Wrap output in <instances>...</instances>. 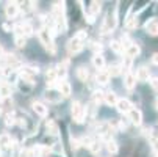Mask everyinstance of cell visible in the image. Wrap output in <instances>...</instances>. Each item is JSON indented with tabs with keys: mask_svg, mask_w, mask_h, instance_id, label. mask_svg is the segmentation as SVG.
I'll return each instance as SVG.
<instances>
[{
	"mask_svg": "<svg viewBox=\"0 0 158 157\" xmlns=\"http://www.w3.org/2000/svg\"><path fill=\"white\" fill-rule=\"evenodd\" d=\"M5 124H6V126H14V124H16V115L13 113V111L6 113V116H5Z\"/></svg>",
	"mask_w": 158,
	"mask_h": 157,
	"instance_id": "cell-30",
	"label": "cell"
},
{
	"mask_svg": "<svg viewBox=\"0 0 158 157\" xmlns=\"http://www.w3.org/2000/svg\"><path fill=\"white\" fill-rule=\"evenodd\" d=\"M124 85H125V88H127V89H133V88H135V85H136V77H135V74H133L131 71L125 74Z\"/></svg>",
	"mask_w": 158,
	"mask_h": 157,
	"instance_id": "cell-19",
	"label": "cell"
},
{
	"mask_svg": "<svg viewBox=\"0 0 158 157\" xmlns=\"http://www.w3.org/2000/svg\"><path fill=\"white\" fill-rule=\"evenodd\" d=\"M152 63H153V64H156V66H158V52H156V54H153V55H152Z\"/></svg>",
	"mask_w": 158,
	"mask_h": 157,
	"instance_id": "cell-41",
	"label": "cell"
},
{
	"mask_svg": "<svg viewBox=\"0 0 158 157\" xmlns=\"http://www.w3.org/2000/svg\"><path fill=\"white\" fill-rule=\"evenodd\" d=\"M93 101H94L97 105H99L100 102H103V93H102V91H96V93L93 94Z\"/></svg>",
	"mask_w": 158,
	"mask_h": 157,
	"instance_id": "cell-33",
	"label": "cell"
},
{
	"mask_svg": "<svg viewBox=\"0 0 158 157\" xmlns=\"http://www.w3.org/2000/svg\"><path fill=\"white\" fill-rule=\"evenodd\" d=\"M77 77H78V80H81V82H86V80H88L89 71H88L86 66H78V68H77Z\"/></svg>",
	"mask_w": 158,
	"mask_h": 157,
	"instance_id": "cell-24",
	"label": "cell"
},
{
	"mask_svg": "<svg viewBox=\"0 0 158 157\" xmlns=\"http://www.w3.org/2000/svg\"><path fill=\"white\" fill-rule=\"evenodd\" d=\"M17 86H19V89L24 94H28V93H31L33 91V86H35V83L33 82H28V80H24V79H20L19 82H17Z\"/></svg>",
	"mask_w": 158,
	"mask_h": 157,
	"instance_id": "cell-13",
	"label": "cell"
},
{
	"mask_svg": "<svg viewBox=\"0 0 158 157\" xmlns=\"http://www.w3.org/2000/svg\"><path fill=\"white\" fill-rule=\"evenodd\" d=\"M127 115H128V120H130L131 124H135V126H141V123H143V113H141V110H138V108H131Z\"/></svg>",
	"mask_w": 158,
	"mask_h": 157,
	"instance_id": "cell-9",
	"label": "cell"
},
{
	"mask_svg": "<svg viewBox=\"0 0 158 157\" xmlns=\"http://www.w3.org/2000/svg\"><path fill=\"white\" fill-rule=\"evenodd\" d=\"M58 91H60V94H61L63 98H69L71 93H72V86H71V83L67 82V80H61Z\"/></svg>",
	"mask_w": 158,
	"mask_h": 157,
	"instance_id": "cell-12",
	"label": "cell"
},
{
	"mask_svg": "<svg viewBox=\"0 0 158 157\" xmlns=\"http://www.w3.org/2000/svg\"><path fill=\"white\" fill-rule=\"evenodd\" d=\"M136 80H139V82H149V79H150V74H149V69L146 68V66H141V68L138 69V72H136Z\"/></svg>",
	"mask_w": 158,
	"mask_h": 157,
	"instance_id": "cell-20",
	"label": "cell"
},
{
	"mask_svg": "<svg viewBox=\"0 0 158 157\" xmlns=\"http://www.w3.org/2000/svg\"><path fill=\"white\" fill-rule=\"evenodd\" d=\"M146 33L150 36H158V20L152 19L146 24Z\"/></svg>",
	"mask_w": 158,
	"mask_h": 157,
	"instance_id": "cell-14",
	"label": "cell"
},
{
	"mask_svg": "<svg viewBox=\"0 0 158 157\" xmlns=\"http://www.w3.org/2000/svg\"><path fill=\"white\" fill-rule=\"evenodd\" d=\"M93 142H94V140H93L91 137H83V138H81V142H80V145H83V146H88V148H89Z\"/></svg>",
	"mask_w": 158,
	"mask_h": 157,
	"instance_id": "cell-36",
	"label": "cell"
},
{
	"mask_svg": "<svg viewBox=\"0 0 158 157\" xmlns=\"http://www.w3.org/2000/svg\"><path fill=\"white\" fill-rule=\"evenodd\" d=\"M149 82H150V85H152V88H155V89H158V77H150V79H149Z\"/></svg>",
	"mask_w": 158,
	"mask_h": 157,
	"instance_id": "cell-38",
	"label": "cell"
},
{
	"mask_svg": "<svg viewBox=\"0 0 158 157\" xmlns=\"http://www.w3.org/2000/svg\"><path fill=\"white\" fill-rule=\"evenodd\" d=\"M116 28V13H108L106 17H105V22H103V25H102V30L103 33H108L111 30H114Z\"/></svg>",
	"mask_w": 158,
	"mask_h": 157,
	"instance_id": "cell-7",
	"label": "cell"
},
{
	"mask_svg": "<svg viewBox=\"0 0 158 157\" xmlns=\"http://www.w3.org/2000/svg\"><path fill=\"white\" fill-rule=\"evenodd\" d=\"M31 107L35 110V113L39 115V116H47V113H49V108L44 105V104H41V102H33Z\"/></svg>",
	"mask_w": 158,
	"mask_h": 157,
	"instance_id": "cell-18",
	"label": "cell"
},
{
	"mask_svg": "<svg viewBox=\"0 0 158 157\" xmlns=\"http://www.w3.org/2000/svg\"><path fill=\"white\" fill-rule=\"evenodd\" d=\"M118 99H119V98H118V94H116L114 91H108V93L103 94V102L108 104V105H116Z\"/></svg>",
	"mask_w": 158,
	"mask_h": 157,
	"instance_id": "cell-21",
	"label": "cell"
},
{
	"mask_svg": "<svg viewBox=\"0 0 158 157\" xmlns=\"http://www.w3.org/2000/svg\"><path fill=\"white\" fill-rule=\"evenodd\" d=\"M89 5H91V7L86 8L88 16H94V17H96V14H97V13L100 11V8H102V3H100V2H91Z\"/></svg>",
	"mask_w": 158,
	"mask_h": 157,
	"instance_id": "cell-23",
	"label": "cell"
},
{
	"mask_svg": "<svg viewBox=\"0 0 158 157\" xmlns=\"http://www.w3.org/2000/svg\"><path fill=\"white\" fill-rule=\"evenodd\" d=\"M38 72H39L38 66H36V68H35V66H24V68L20 69V79L35 83V77H36Z\"/></svg>",
	"mask_w": 158,
	"mask_h": 157,
	"instance_id": "cell-6",
	"label": "cell"
},
{
	"mask_svg": "<svg viewBox=\"0 0 158 157\" xmlns=\"http://www.w3.org/2000/svg\"><path fill=\"white\" fill-rule=\"evenodd\" d=\"M46 99H47L50 104H58V102H61L64 98L60 94L58 89H55V88H49L47 91H46Z\"/></svg>",
	"mask_w": 158,
	"mask_h": 157,
	"instance_id": "cell-8",
	"label": "cell"
},
{
	"mask_svg": "<svg viewBox=\"0 0 158 157\" xmlns=\"http://www.w3.org/2000/svg\"><path fill=\"white\" fill-rule=\"evenodd\" d=\"M91 47H93V50L96 52V55H97V54H100V52H102V49H103L100 42H94V44H93Z\"/></svg>",
	"mask_w": 158,
	"mask_h": 157,
	"instance_id": "cell-37",
	"label": "cell"
},
{
	"mask_svg": "<svg viewBox=\"0 0 158 157\" xmlns=\"http://www.w3.org/2000/svg\"><path fill=\"white\" fill-rule=\"evenodd\" d=\"M106 149H108L110 154H116L119 148H118V143L114 140H110V142H106Z\"/></svg>",
	"mask_w": 158,
	"mask_h": 157,
	"instance_id": "cell-27",
	"label": "cell"
},
{
	"mask_svg": "<svg viewBox=\"0 0 158 157\" xmlns=\"http://www.w3.org/2000/svg\"><path fill=\"white\" fill-rule=\"evenodd\" d=\"M116 108H118V111H121V113H124V115H127L128 111L133 108V105H131V102L128 101V99H118V102H116Z\"/></svg>",
	"mask_w": 158,
	"mask_h": 157,
	"instance_id": "cell-10",
	"label": "cell"
},
{
	"mask_svg": "<svg viewBox=\"0 0 158 157\" xmlns=\"http://www.w3.org/2000/svg\"><path fill=\"white\" fill-rule=\"evenodd\" d=\"M17 13H19V3H14V2L6 3V7H5V14H6L8 19H14V17L17 16Z\"/></svg>",
	"mask_w": 158,
	"mask_h": 157,
	"instance_id": "cell-11",
	"label": "cell"
},
{
	"mask_svg": "<svg viewBox=\"0 0 158 157\" xmlns=\"http://www.w3.org/2000/svg\"><path fill=\"white\" fill-rule=\"evenodd\" d=\"M100 149H102V143L97 142V140H94V142L91 143V146H89V151H91L93 154H99Z\"/></svg>",
	"mask_w": 158,
	"mask_h": 157,
	"instance_id": "cell-28",
	"label": "cell"
},
{
	"mask_svg": "<svg viewBox=\"0 0 158 157\" xmlns=\"http://www.w3.org/2000/svg\"><path fill=\"white\" fill-rule=\"evenodd\" d=\"M71 111H72V118H74V121H75L77 124H81V123L85 121V118H86V110H85V107H83L78 101L72 102Z\"/></svg>",
	"mask_w": 158,
	"mask_h": 157,
	"instance_id": "cell-3",
	"label": "cell"
},
{
	"mask_svg": "<svg viewBox=\"0 0 158 157\" xmlns=\"http://www.w3.org/2000/svg\"><path fill=\"white\" fill-rule=\"evenodd\" d=\"M110 76H108V72L106 71H99L97 72V77H96V80H97V83H100V85H108L110 83Z\"/></svg>",
	"mask_w": 158,
	"mask_h": 157,
	"instance_id": "cell-25",
	"label": "cell"
},
{
	"mask_svg": "<svg viewBox=\"0 0 158 157\" xmlns=\"http://www.w3.org/2000/svg\"><path fill=\"white\" fill-rule=\"evenodd\" d=\"M93 64H94V68L97 71H103V68H105V58L100 54H97V55L93 57Z\"/></svg>",
	"mask_w": 158,
	"mask_h": 157,
	"instance_id": "cell-22",
	"label": "cell"
},
{
	"mask_svg": "<svg viewBox=\"0 0 158 157\" xmlns=\"http://www.w3.org/2000/svg\"><path fill=\"white\" fill-rule=\"evenodd\" d=\"M38 38H39V41H41V44L44 46V49H46L49 54H55L56 52V49H55V44H53V36L47 32V28H41L39 32H38Z\"/></svg>",
	"mask_w": 158,
	"mask_h": 157,
	"instance_id": "cell-2",
	"label": "cell"
},
{
	"mask_svg": "<svg viewBox=\"0 0 158 157\" xmlns=\"http://www.w3.org/2000/svg\"><path fill=\"white\" fill-rule=\"evenodd\" d=\"M14 44H16L19 49H24V47L27 46V38H24V36H17V35H16V38H14Z\"/></svg>",
	"mask_w": 158,
	"mask_h": 157,
	"instance_id": "cell-26",
	"label": "cell"
},
{
	"mask_svg": "<svg viewBox=\"0 0 158 157\" xmlns=\"http://www.w3.org/2000/svg\"><path fill=\"white\" fill-rule=\"evenodd\" d=\"M155 105H156V108H158V98H156V101H155Z\"/></svg>",
	"mask_w": 158,
	"mask_h": 157,
	"instance_id": "cell-42",
	"label": "cell"
},
{
	"mask_svg": "<svg viewBox=\"0 0 158 157\" xmlns=\"http://www.w3.org/2000/svg\"><path fill=\"white\" fill-rule=\"evenodd\" d=\"M86 36L88 33L85 30H80L69 42H67V52L71 55H75V54H80L85 47V41H86Z\"/></svg>",
	"mask_w": 158,
	"mask_h": 157,
	"instance_id": "cell-1",
	"label": "cell"
},
{
	"mask_svg": "<svg viewBox=\"0 0 158 157\" xmlns=\"http://www.w3.org/2000/svg\"><path fill=\"white\" fill-rule=\"evenodd\" d=\"M152 148L158 152V137H152Z\"/></svg>",
	"mask_w": 158,
	"mask_h": 157,
	"instance_id": "cell-40",
	"label": "cell"
},
{
	"mask_svg": "<svg viewBox=\"0 0 158 157\" xmlns=\"http://www.w3.org/2000/svg\"><path fill=\"white\" fill-rule=\"evenodd\" d=\"M110 47H111L113 52H116V54L122 52V46H121L119 41H111V42H110Z\"/></svg>",
	"mask_w": 158,
	"mask_h": 157,
	"instance_id": "cell-31",
	"label": "cell"
},
{
	"mask_svg": "<svg viewBox=\"0 0 158 157\" xmlns=\"http://www.w3.org/2000/svg\"><path fill=\"white\" fill-rule=\"evenodd\" d=\"M71 148L72 149H78L80 148V142L75 140V138H71Z\"/></svg>",
	"mask_w": 158,
	"mask_h": 157,
	"instance_id": "cell-39",
	"label": "cell"
},
{
	"mask_svg": "<svg viewBox=\"0 0 158 157\" xmlns=\"http://www.w3.org/2000/svg\"><path fill=\"white\" fill-rule=\"evenodd\" d=\"M11 94H13V86L10 83H6V82L0 83V98L8 99V98H11Z\"/></svg>",
	"mask_w": 158,
	"mask_h": 157,
	"instance_id": "cell-15",
	"label": "cell"
},
{
	"mask_svg": "<svg viewBox=\"0 0 158 157\" xmlns=\"http://www.w3.org/2000/svg\"><path fill=\"white\" fill-rule=\"evenodd\" d=\"M139 52H141V49H139V46L138 44H135V42H131L130 46L125 49V57H128V58H135V57H138L139 55Z\"/></svg>",
	"mask_w": 158,
	"mask_h": 157,
	"instance_id": "cell-16",
	"label": "cell"
},
{
	"mask_svg": "<svg viewBox=\"0 0 158 157\" xmlns=\"http://www.w3.org/2000/svg\"><path fill=\"white\" fill-rule=\"evenodd\" d=\"M13 146V142H11V137L8 133H2L0 135V151H5V149H10Z\"/></svg>",
	"mask_w": 158,
	"mask_h": 157,
	"instance_id": "cell-17",
	"label": "cell"
},
{
	"mask_svg": "<svg viewBox=\"0 0 158 157\" xmlns=\"http://www.w3.org/2000/svg\"><path fill=\"white\" fill-rule=\"evenodd\" d=\"M131 58H128V57H124V69L127 71V72H130V68H131Z\"/></svg>",
	"mask_w": 158,
	"mask_h": 157,
	"instance_id": "cell-35",
	"label": "cell"
},
{
	"mask_svg": "<svg viewBox=\"0 0 158 157\" xmlns=\"http://www.w3.org/2000/svg\"><path fill=\"white\" fill-rule=\"evenodd\" d=\"M156 157H158V152H156Z\"/></svg>",
	"mask_w": 158,
	"mask_h": 157,
	"instance_id": "cell-43",
	"label": "cell"
},
{
	"mask_svg": "<svg viewBox=\"0 0 158 157\" xmlns=\"http://www.w3.org/2000/svg\"><path fill=\"white\" fill-rule=\"evenodd\" d=\"M106 72H108L110 77H114V76H119V74H121V68H119V66H116V64H111L110 69H108Z\"/></svg>",
	"mask_w": 158,
	"mask_h": 157,
	"instance_id": "cell-29",
	"label": "cell"
},
{
	"mask_svg": "<svg viewBox=\"0 0 158 157\" xmlns=\"http://www.w3.org/2000/svg\"><path fill=\"white\" fill-rule=\"evenodd\" d=\"M136 25H138V20H136V17H130L128 19V22H127V28H136Z\"/></svg>",
	"mask_w": 158,
	"mask_h": 157,
	"instance_id": "cell-34",
	"label": "cell"
},
{
	"mask_svg": "<svg viewBox=\"0 0 158 157\" xmlns=\"http://www.w3.org/2000/svg\"><path fill=\"white\" fill-rule=\"evenodd\" d=\"M14 32H16L17 36L27 38V36H31L35 30H33V25L30 24V22H20V24H16L14 25Z\"/></svg>",
	"mask_w": 158,
	"mask_h": 157,
	"instance_id": "cell-4",
	"label": "cell"
},
{
	"mask_svg": "<svg viewBox=\"0 0 158 157\" xmlns=\"http://www.w3.org/2000/svg\"><path fill=\"white\" fill-rule=\"evenodd\" d=\"M47 130H49L50 133H53V135H56V133H58V126H56L53 121H49V123H47Z\"/></svg>",
	"mask_w": 158,
	"mask_h": 157,
	"instance_id": "cell-32",
	"label": "cell"
},
{
	"mask_svg": "<svg viewBox=\"0 0 158 157\" xmlns=\"http://www.w3.org/2000/svg\"><path fill=\"white\" fill-rule=\"evenodd\" d=\"M97 133L100 135L102 140L110 142L111 137H113V127H111V124H110V123H100V124L97 126Z\"/></svg>",
	"mask_w": 158,
	"mask_h": 157,
	"instance_id": "cell-5",
	"label": "cell"
}]
</instances>
